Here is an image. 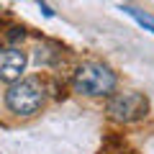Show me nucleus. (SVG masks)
Here are the masks:
<instances>
[{
	"label": "nucleus",
	"instance_id": "obj_1",
	"mask_svg": "<svg viewBox=\"0 0 154 154\" xmlns=\"http://www.w3.org/2000/svg\"><path fill=\"white\" fill-rule=\"evenodd\" d=\"M72 85L77 93H85V95H108L116 88V75L105 64L88 62V64L77 67Z\"/></svg>",
	"mask_w": 154,
	"mask_h": 154
},
{
	"label": "nucleus",
	"instance_id": "obj_2",
	"mask_svg": "<svg viewBox=\"0 0 154 154\" xmlns=\"http://www.w3.org/2000/svg\"><path fill=\"white\" fill-rule=\"evenodd\" d=\"M5 103L18 116H33L44 105V85L38 80H21L13 82L5 95Z\"/></svg>",
	"mask_w": 154,
	"mask_h": 154
},
{
	"label": "nucleus",
	"instance_id": "obj_5",
	"mask_svg": "<svg viewBox=\"0 0 154 154\" xmlns=\"http://www.w3.org/2000/svg\"><path fill=\"white\" fill-rule=\"evenodd\" d=\"M121 11L126 13V16H131L141 28H146V31H152V33H154V16H149V13L139 11V8H134V5H121Z\"/></svg>",
	"mask_w": 154,
	"mask_h": 154
},
{
	"label": "nucleus",
	"instance_id": "obj_6",
	"mask_svg": "<svg viewBox=\"0 0 154 154\" xmlns=\"http://www.w3.org/2000/svg\"><path fill=\"white\" fill-rule=\"evenodd\" d=\"M100 154H134L131 149L126 146L123 141H118V139H113V141H108L103 149H100Z\"/></svg>",
	"mask_w": 154,
	"mask_h": 154
},
{
	"label": "nucleus",
	"instance_id": "obj_4",
	"mask_svg": "<svg viewBox=\"0 0 154 154\" xmlns=\"http://www.w3.org/2000/svg\"><path fill=\"white\" fill-rule=\"evenodd\" d=\"M26 69V54L16 46H0V80L16 82Z\"/></svg>",
	"mask_w": 154,
	"mask_h": 154
},
{
	"label": "nucleus",
	"instance_id": "obj_3",
	"mask_svg": "<svg viewBox=\"0 0 154 154\" xmlns=\"http://www.w3.org/2000/svg\"><path fill=\"white\" fill-rule=\"evenodd\" d=\"M146 110H149V100L141 93H134V90L118 93L108 100V116L118 123H134L139 118H144Z\"/></svg>",
	"mask_w": 154,
	"mask_h": 154
}]
</instances>
